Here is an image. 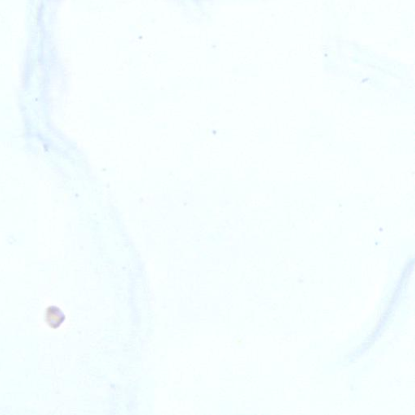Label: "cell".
Here are the masks:
<instances>
[{"label": "cell", "mask_w": 415, "mask_h": 415, "mask_svg": "<svg viewBox=\"0 0 415 415\" xmlns=\"http://www.w3.org/2000/svg\"><path fill=\"white\" fill-rule=\"evenodd\" d=\"M46 321L48 324L52 328L60 326V324L64 320V315L59 309L53 306L48 309L46 314Z\"/></svg>", "instance_id": "obj_1"}]
</instances>
